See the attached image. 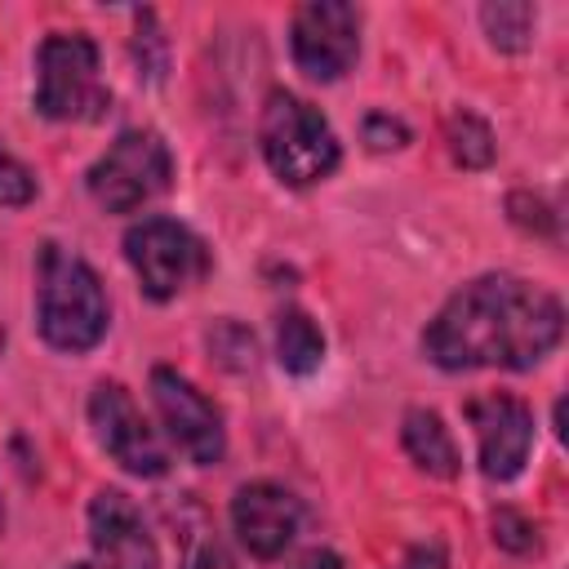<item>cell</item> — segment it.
Instances as JSON below:
<instances>
[{
	"instance_id": "cell-5",
	"label": "cell",
	"mask_w": 569,
	"mask_h": 569,
	"mask_svg": "<svg viewBox=\"0 0 569 569\" xmlns=\"http://www.w3.org/2000/svg\"><path fill=\"white\" fill-rule=\"evenodd\" d=\"M173 160L160 133L151 129H124L89 169V196L107 213H133L160 191H169Z\"/></svg>"
},
{
	"instance_id": "cell-12",
	"label": "cell",
	"mask_w": 569,
	"mask_h": 569,
	"mask_svg": "<svg viewBox=\"0 0 569 569\" xmlns=\"http://www.w3.org/2000/svg\"><path fill=\"white\" fill-rule=\"evenodd\" d=\"M89 542L102 569H160L156 538L147 533L142 511L120 489H98L89 502Z\"/></svg>"
},
{
	"instance_id": "cell-2",
	"label": "cell",
	"mask_w": 569,
	"mask_h": 569,
	"mask_svg": "<svg viewBox=\"0 0 569 569\" xmlns=\"http://www.w3.org/2000/svg\"><path fill=\"white\" fill-rule=\"evenodd\" d=\"M36 320L49 347L58 351H89L102 342L107 333V293L98 271L62 249V244H44L40 262H36Z\"/></svg>"
},
{
	"instance_id": "cell-11",
	"label": "cell",
	"mask_w": 569,
	"mask_h": 569,
	"mask_svg": "<svg viewBox=\"0 0 569 569\" xmlns=\"http://www.w3.org/2000/svg\"><path fill=\"white\" fill-rule=\"evenodd\" d=\"M231 525H236L240 542L249 547V556L276 560V556H284V547L302 529V502L289 489L271 485V480H253V485H240L236 489V498H231Z\"/></svg>"
},
{
	"instance_id": "cell-1",
	"label": "cell",
	"mask_w": 569,
	"mask_h": 569,
	"mask_svg": "<svg viewBox=\"0 0 569 569\" xmlns=\"http://www.w3.org/2000/svg\"><path fill=\"white\" fill-rule=\"evenodd\" d=\"M565 307L520 276H480L462 284L422 329V351L440 369H533L556 351Z\"/></svg>"
},
{
	"instance_id": "cell-21",
	"label": "cell",
	"mask_w": 569,
	"mask_h": 569,
	"mask_svg": "<svg viewBox=\"0 0 569 569\" xmlns=\"http://www.w3.org/2000/svg\"><path fill=\"white\" fill-rule=\"evenodd\" d=\"M511 218L520 222V227H529V231H542V236H551L556 231V213L533 196H511Z\"/></svg>"
},
{
	"instance_id": "cell-8",
	"label": "cell",
	"mask_w": 569,
	"mask_h": 569,
	"mask_svg": "<svg viewBox=\"0 0 569 569\" xmlns=\"http://www.w3.org/2000/svg\"><path fill=\"white\" fill-rule=\"evenodd\" d=\"M151 400H156V413L160 422L169 427L173 445L200 462V467H213L222 462L227 453V431H222V413L209 405V396L187 382L178 369H151Z\"/></svg>"
},
{
	"instance_id": "cell-26",
	"label": "cell",
	"mask_w": 569,
	"mask_h": 569,
	"mask_svg": "<svg viewBox=\"0 0 569 569\" xmlns=\"http://www.w3.org/2000/svg\"><path fill=\"white\" fill-rule=\"evenodd\" d=\"M0 525H4V511H0Z\"/></svg>"
},
{
	"instance_id": "cell-7",
	"label": "cell",
	"mask_w": 569,
	"mask_h": 569,
	"mask_svg": "<svg viewBox=\"0 0 569 569\" xmlns=\"http://www.w3.org/2000/svg\"><path fill=\"white\" fill-rule=\"evenodd\" d=\"M289 49L311 80H338L360 53V13L342 0H311L293 13Z\"/></svg>"
},
{
	"instance_id": "cell-3",
	"label": "cell",
	"mask_w": 569,
	"mask_h": 569,
	"mask_svg": "<svg viewBox=\"0 0 569 569\" xmlns=\"http://www.w3.org/2000/svg\"><path fill=\"white\" fill-rule=\"evenodd\" d=\"M258 138H262V156H267L271 173L289 187H307V182L329 178L338 169V156H342L329 120L289 89L267 93Z\"/></svg>"
},
{
	"instance_id": "cell-10",
	"label": "cell",
	"mask_w": 569,
	"mask_h": 569,
	"mask_svg": "<svg viewBox=\"0 0 569 569\" xmlns=\"http://www.w3.org/2000/svg\"><path fill=\"white\" fill-rule=\"evenodd\" d=\"M467 418L476 427L480 471L489 480L520 476V467L529 462V445H533V413H529V405L507 396V391H493V396H476L467 405Z\"/></svg>"
},
{
	"instance_id": "cell-25",
	"label": "cell",
	"mask_w": 569,
	"mask_h": 569,
	"mask_svg": "<svg viewBox=\"0 0 569 569\" xmlns=\"http://www.w3.org/2000/svg\"><path fill=\"white\" fill-rule=\"evenodd\" d=\"M67 569H89V565H67Z\"/></svg>"
},
{
	"instance_id": "cell-9",
	"label": "cell",
	"mask_w": 569,
	"mask_h": 569,
	"mask_svg": "<svg viewBox=\"0 0 569 569\" xmlns=\"http://www.w3.org/2000/svg\"><path fill=\"white\" fill-rule=\"evenodd\" d=\"M89 427L98 436V445L133 476H164L169 471V453L160 445V436L147 427V418L138 413V405L129 400V391L120 382H98L89 396Z\"/></svg>"
},
{
	"instance_id": "cell-23",
	"label": "cell",
	"mask_w": 569,
	"mask_h": 569,
	"mask_svg": "<svg viewBox=\"0 0 569 569\" xmlns=\"http://www.w3.org/2000/svg\"><path fill=\"white\" fill-rule=\"evenodd\" d=\"M400 569H445V556H440V547H413Z\"/></svg>"
},
{
	"instance_id": "cell-16",
	"label": "cell",
	"mask_w": 569,
	"mask_h": 569,
	"mask_svg": "<svg viewBox=\"0 0 569 569\" xmlns=\"http://www.w3.org/2000/svg\"><path fill=\"white\" fill-rule=\"evenodd\" d=\"M445 138H449V151L462 169H485L493 160V129L476 111H449Z\"/></svg>"
},
{
	"instance_id": "cell-13",
	"label": "cell",
	"mask_w": 569,
	"mask_h": 569,
	"mask_svg": "<svg viewBox=\"0 0 569 569\" xmlns=\"http://www.w3.org/2000/svg\"><path fill=\"white\" fill-rule=\"evenodd\" d=\"M400 440H405V453L427 476H440V480L458 476V445H453V436H449V427L440 422L436 409H409Z\"/></svg>"
},
{
	"instance_id": "cell-6",
	"label": "cell",
	"mask_w": 569,
	"mask_h": 569,
	"mask_svg": "<svg viewBox=\"0 0 569 569\" xmlns=\"http://www.w3.org/2000/svg\"><path fill=\"white\" fill-rule=\"evenodd\" d=\"M124 258L142 280V293L164 302L196 284L209 267L204 244L173 218H142L124 231Z\"/></svg>"
},
{
	"instance_id": "cell-14",
	"label": "cell",
	"mask_w": 569,
	"mask_h": 569,
	"mask_svg": "<svg viewBox=\"0 0 569 569\" xmlns=\"http://www.w3.org/2000/svg\"><path fill=\"white\" fill-rule=\"evenodd\" d=\"M276 360L289 373H311L325 360V338L307 311H284L276 329Z\"/></svg>"
},
{
	"instance_id": "cell-15",
	"label": "cell",
	"mask_w": 569,
	"mask_h": 569,
	"mask_svg": "<svg viewBox=\"0 0 569 569\" xmlns=\"http://www.w3.org/2000/svg\"><path fill=\"white\" fill-rule=\"evenodd\" d=\"M533 4H525V0H498V4H485L480 9V22H485V31H489V40L498 44V49H507V53H520V49H529V40H533Z\"/></svg>"
},
{
	"instance_id": "cell-19",
	"label": "cell",
	"mask_w": 569,
	"mask_h": 569,
	"mask_svg": "<svg viewBox=\"0 0 569 569\" xmlns=\"http://www.w3.org/2000/svg\"><path fill=\"white\" fill-rule=\"evenodd\" d=\"M36 196V178L22 160H13L9 151H0V204H27Z\"/></svg>"
},
{
	"instance_id": "cell-17",
	"label": "cell",
	"mask_w": 569,
	"mask_h": 569,
	"mask_svg": "<svg viewBox=\"0 0 569 569\" xmlns=\"http://www.w3.org/2000/svg\"><path fill=\"white\" fill-rule=\"evenodd\" d=\"M209 351H213L218 365H227V369H249L258 347H253V333H249L244 325L222 320L218 329H209Z\"/></svg>"
},
{
	"instance_id": "cell-20",
	"label": "cell",
	"mask_w": 569,
	"mask_h": 569,
	"mask_svg": "<svg viewBox=\"0 0 569 569\" xmlns=\"http://www.w3.org/2000/svg\"><path fill=\"white\" fill-rule=\"evenodd\" d=\"M365 142H369L373 151H387V147H405V142H409V129H405L400 120H391V116L373 111V116L365 120Z\"/></svg>"
},
{
	"instance_id": "cell-24",
	"label": "cell",
	"mask_w": 569,
	"mask_h": 569,
	"mask_svg": "<svg viewBox=\"0 0 569 569\" xmlns=\"http://www.w3.org/2000/svg\"><path fill=\"white\" fill-rule=\"evenodd\" d=\"M298 569H342V560H338L333 551H307V556L298 560Z\"/></svg>"
},
{
	"instance_id": "cell-22",
	"label": "cell",
	"mask_w": 569,
	"mask_h": 569,
	"mask_svg": "<svg viewBox=\"0 0 569 569\" xmlns=\"http://www.w3.org/2000/svg\"><path fill=\"white\" fill-rule=\"evenodd\" d=\"M187 569H240L236 556L218 542V538H200L191 551H187Z\"/></svg>"
},
{
	"instance_id": "cell-4",
	"label": "cell",
	"mask_w": 569,
	"mask_h": 569,
	"mask_svg": "<svg viewBox=\"0 0 569 569\" xmlns=\"http://www.w3.org/2000/svg\"><path fill=\"white\" fill-rule=\"evenodd\" d=\"M111 93L98 76V44L80 31H53L36 49V111L49 120H98Z\"/></svg>"
},
{
	"instance_id": "cell-18",
	"label": "cell",
	"mask_w": 569,
	"mask_h": 569,
	"mask_svg": "<svg viewBox=\"0 0 569 569\" xmlns=\"http://www.w3.org/2000/svg\"><path fill=\"white\" fill-rule=\"evenodd\" d=\"M493 542L507 547V551H533L538 547V529L520 511L502 507V511H493Z\"/></svg>"
}]
</instances>
